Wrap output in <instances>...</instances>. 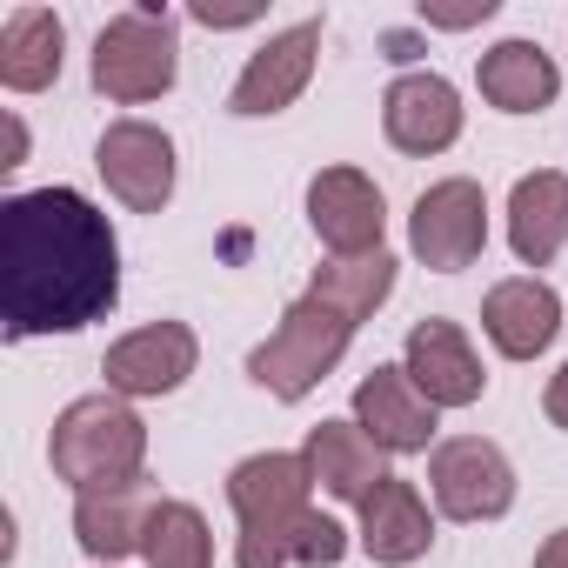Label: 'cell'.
<instances>
[{"label": "cell", "instance_id": "4fadbf2b", "mask_svg": "<svg viewBox=\"0 0 568 568\" xmlns=\"http://www.w3.org/2000/svg\"><path fill=\"white\" fill-rule=\"evenodd\" d=\"M161 508H168L161 481L154 475H134V481L74 495V521L68 528H74V548L88 555V568H128L148 548V528H154Z\"/></svg>", "mask_w": 568, "mask_h": 568}, {"label": "cell", "instance_id": "484cf974", "mask_svg": "<svg viewBox=\"0 0 568 568\" xmlns=\"http://www.w3.org/2000/svg\"><path fill=\"white\" fill-rule=\"evenodd\" d=\"M481 21H495V0H475V8H422V28H448V34L481 28Z\"/></svg>", "mask_w": 568, "mask_h": 568}, {"label": "cell", "instance_id": "9a60e30c", "mask_svg": "<svg viewBox=\"0 0 568 568\" xmlns=\"http://www.w3.org/2000/svg\"><path fill=\"white\" fill-rule=\"evenodd\" d=\"M561 322H568V308L548 274H501L481 295V342L501 362H541L555 348Z\"/></svg>", "mask_w": 568, "mask_h": 568}, {"label": "cell", "instance_id": "7402d4cb", "mask_svg": "<svg viewBox=\"0 0 568 568\" xmlns=\"http://www.w3.org/2000/svg\"><path fill=\"white\" fill-rule=\"evenodd\" d=\"M395 281H402L395 247H375V254H322V267L308 274V295L328 302L335 315H348L362 328V322H375L395 302Z\"/></svg>", "mask_w": 568, "mask_h": 568}, {"label": "cell", "instance_id": "9c48e42d", "mask_svg": "<svg viewBox=\"0 0 568 568\" xmlns=\"http://www.w3.org/2000/svg\"><path fill=\"white\" fill-rule=\"evenodd\" d=\"M194 368H201V335H194L187 322H174V315L114 335L108 355H101V382H108V395H121V402H134V408H141V402H168V395H181V388L194 382Z\"/></svg>", "mask_w": 568, "mask_h": 568}, {"label": "cell", "instance_id": "8fae6325", "mask_svg": "<svg viewBox=\"0 0 568 568\" xmlns=\"http://www.w3.org/2000/svg\"><path fill=\"white\" fill-rule=\"evenodd\" d=\"M308 227L322 254H375L388 247V194L368 168L335 161L308 174Z\"/></svg>", "mask_w": 568, "mask_h": 568}, {"label": "cell", "instance_id": "d6986e66", "mask_svg": "<svg viewBox=\"0 0 568 568\" xmlns=\"http://www.w3.org/2000/svg\"><path fill=\"white\" fill-rule=\"evenodd\" d=\"M475 94L495 108V114H548L555 101H561V68H555V54L541 48V41H528V34H508V41H495V48H481V61H475Z\"/></svg>", "mask_w": 568, "mask_h": 568}, {"label": "cell", "instance_id": "44dd1931", "mask_svg": "<svg viewBox=\"0 0 568 568\" xmlns=\"http://www.w3.org/2000/svg\"><path fill=\"white\" fill-rule=\"evenodd\" d=\"M68 68V21L41 0H21L0 21V88L8 94H48Z\"/></svg>", "mask_w": 568, "mask_h": 568}, {"label": "cell", "instance_id": "5bb4252c", "mask_svg": "<svg viewBox=\"0 0 568 568\" xmlns=\"http://www.w3.org/2000/svg\"><path fill=\"white\" fill-rule=\"evenodd\" d=\"M402 368H408V382H415L442 415L475 408V402L488 395V362H481L475 335H468L462 322H448V315H422V322L408 328Z\"/></svg>", "mask_w": 568, "mask_h": 568}, {"label": "cell", "instance_id": "ba28073f", "mask_svg": "<svg viewBox=\"0 0 568 568\" xmlns=\"http://www.w3.org/2000/svg\"><path fill=\"white\" fill-rule=\"evenodd\" d=\"M322 41H328V21H322V14H308V21H295V28L267 34V41L241 61V74H234V88H227V114H234V121H274V114H288V108L315 88Z\"/></svg>", "mask_w": 568, "mask_h": 568}, {"label": "cell", "instance_id": "f546056e", "mask_svg": "<svg viewBox=\"0 0 568 568\" xmlns=\"http://www.w3.org/2000/svg\"><path fill=\"white\" fill-rule=\"evenodd\" d=\"M194 21L214 28V34H227V28H247V21H261V14H214V8H194Z\"/></svg>", "mask_w": 568, "mask_h": 568}, {"label": "cell", "instance_id": "52a82bcc", "mask_svg": "<svg viewBox=\"0 0 568 568\" xmlns=\"http://www.w3.org/2000/svg\"><path fill=\"white\" fill-rule=\"evenodd\" d=\"M488 247V187L475 174H442L408 207V254L428 274H462Z\"/></svg>", "mask_w": 568, "mask_h": 568}, {"label": "cell", "instance_id": "5b68a950", "mask_svg": "<svg viewBox=\"0 0 568 568\" xmlns=\"http://www.w3.org/2000/svg\"><path fill=\"white\" fill-rule=\"evenodd\" d=\"M521 495V475L508 462L501 442L488 435H448L435 442L428 455V501L442 521H462V528H481V521H501Z\"/></svg>", "mask_w": 568, "mask_h": 568}, {"label": "cell", "instance_id": "ffe728a7", "mask_svg": "<svg viewBox=\"0 0 568 568\" xmlns=\"http://www.w3.org/2000/svg\"><path fill=\"white\" fill-rule=\"evenodd\" d=\"M501 234H508V254L541 274L561 247H568V174L561 168H535L508 187V207H501Z\"/></svg>", "mask_w": 568, "mask_h": 568}, {"label": "cell", "instance_id": "4316f807", "mask_svg": "<svg viewBox=\"0 0 568 568\" xmlns=\"http://www.w3.org/2000/svg\"><path fill=\"white\" fill-rule=\"evenodd\" d=\"M0 121H8V154H0V174H21V168H28V154H34V141H28V121H21V108H8Z\"/></svg>", "mask_w": 568, "mask_h": 568}, {"label": "cell", "instance_id": "ac0fdd59", "mask_svg": "<svg viewBox=\"0 0 568 568\" xmlns=\"http://www.w3.org/2000/svg\"><path fill=\"white\" fill-rule=\"evenodd\" d=\"M302 462H308V475H315V495H328L335 508H362V501L395 475L388 455L368 442V428H362L355 415L315 422V428L302 435Z\"/></svg>", "mask_w": 568, "mask_h": 568}, {"label": "cell", "instance_id": "d4e9b609", "mask_svg": "<svg viewBox=\"0 0 568 568\" xmlns=\"http://www.w3.org/2000/svg\"><path fill=\"white\" fill-rule=\"evenodd\" d=\"M234 568H295L288 528H234Z\"/></svg>", "mask_w": 568, "mask_h": 568}, {"label": "cell", "instance_id": "f1b7e54d", "mask_svg": "<svg viewBox=\"0 0 568 568\" xmlns=\"http://www.w3.org/2000/svg\"><path fill=\"white\" fill-rule=\"evenodd\" d=\"M528 568H568V528H555L541 548H535V561Z\"/></svg>", "mask_w": 568, "mask_h": 568}, {"label": "cell", "instance_id": "8992f818", "mask_svg": "<svg viewBox=\"0 0 568 568\" xmlns=\"http://www.w3.org/2000/svg\"><path fill=\"white\" fill-rule=\"evenodd\" d=\"M94 174L108 181V194L128 214H161L174 201V187H181V148H174V134L161 121L121 114L94 141Z\"/></svg>", "mask_w": 568, "mask_h": 568}, {"label": "cell", "instance_id": "83f0119b", "mask_svg": "<svg viewBox=\"0 0 568 568\" xmlns=\"http://www.w3.org/2000/svg\"><path fill=\"white\" fill-rule=\"evenodd\" d=\"M541 415H548V428L568 435V355H561V368H555L548 388H541Z\"/></svg>", "mask_w": 568, "mask_h": 568}, {"label": "cell", "instance_id": "277c9868", "mask_svg": "<svg viewBox=\"0 0 568 568\" xmlns=\"http://www.w3.org/2000/svg\"><path fill=\"white\" fill-rule=\"evenodd\" d=\"M348 348H355V322L335 315L315 295H295L288 308H281V322L267 328V342L247 348V382L261 395H274V402L295 408V402H308L348 362Z\"/></svg>", "mask_w": 568, "mask_h": 568}, {"label": "cell", "instance_id": "cb8c5ba5", "mask_svg": "<svg viewBox=\"0 0 568 568\" xmlns=\"http://www.w3.org/2000/svg\"><path fill=\"white\" fill-rule=\"evenodd\" d=\"M348 548H355V528H348L342 515H328L322 501L288 521V555H295V568H342Z\"/></svg>", "mask_w": 568, "mask_h": 568}, {"label": "cell", "instance_id": "30bf717a", "mask_svg": "<svg viewBox=\"0 0 568 568\" xmlns=\"http://www.w3.org/2000/svg\"><path fill=\"white\" fill-rule=\"evenodd\" d=\"M462 128H468V108H462V88L442 68H402L382 88V134H388L395 154L435 161L462 141Z\"/></svg>", "mask_w": 568, "mask_h": 568}, {"label": "cell", "instance_id": "7a4b0ae2", "mask_svg": "<svg viewBox=\"0 0 568 568\" xmlns=\"http://www.w3.org/2000/svg\"><path fill=\"white\" fill-rule=\"evenodd\" d=\"M48 468H54V481L68 495H94V488L148 475V422H141V408L108 395V388L74 395L48 428Z\"/></svg>", "mask_w": 568, "mask_h": 568}, {"label": "cell", "instance_id": "3957f363", "mask_svg": "<svg viewBox=\"0 0 568 568\" xmlns=\"http://www.w3.org/2000/svg\"><path fill=\"white\" fill-rule=\"evenodd\" d=\"M88 81H94V94L114 101V108L168 101L174 81H181V21H174V8H161V0L121 8V14L94 34Z\"/></svg>", "mask_w": 568, "mask_h": 568}, {"label": "cell", "instance_id": "e0dca14e", "mask_svg": "<svg viewBox=\"0 0 568 568\" xmlns=\"http://www.w3.org/2000/svg\"><path fill=\"white\" fill-rule=\"evenodd\" d=\"M435 501H428V488L422 481H408V475H388L362 508H355V548L375 561V568H415V561H428V548H435Z\"/></svg>", "mask_w": 568, "mask_h": 568}, {"label": "cell", "instance_id": "603a6c76", "mask_svg": "<svg viewBox=\"0 0 568 568\" xmlns=\"http://www.w3.org/2000/svg\"><path fill=\"white\" fill-rule=\"evenodd\" d=\"M141 568H214V528L194 501L168 495V508L154 515L148 528V548H141Z\"/></svg>", "mask_w": 568, "mask_h": 568}, {"label": "cell", "instance_id": "7c38bea8", "mask_svg": "<svg viewBox=\"0 0 568 568\" xmlns=\"http://www.w3.org/2000/svg\"><path fill=\"white\" fill-rule=\"evenodd\" d=\"M348 415L368 428V442H375L388 462H402V455H435V442H442V408L408 382L402 362H375V368L355 382Z\"/></svg>", "mask_w": 568, "mask_h": 568}, {"label": "cell", "instance_id": "2e32d148", "mask_svg": "<svg viewBox=\"0 0 568 568\" xmlns=\"http://www.w3.org/2000/svg\"><path fill=\"white\" fill-rule=\"evenodd\" d=\"M221 495L234 508V528H288L295 515L315 508V475H308L302 448H261L227 468Z\"/></svg>", "mask_w": 568, "mask_h": 568}, {"label": "cell", "instance_id": "6da1fadb", "mask_svg": "<svg viewBox=\"0 0 568 568\" xmlns=\"http://www.w3.org/2000/svg\"><path fill=\"white\" fill-rule=\"evenodd\" d=\"M121 308V234L81 187H14L0 201V328L8 342L81 335Z\"/></svg>", "mask_w": 568, "mask_h": 568}]
</instances>
